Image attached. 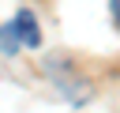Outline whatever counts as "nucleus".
Wrapping results in <instances>:
<instances>
[{
    "label": "nucleus",
    "mask_w": 120,
    "mask_h": 113,
    "mask_svg": "<svg viewBox=\"0 0 120 113\" xmlns=\"http://www.w3.org/2000/svg\"><path fill=\"white\" fill-rule=\"evenodd\" d=\"M11 26H15V34H19V45H30V49L41 45V34H38V19H34V11L22 8V11L11 19Z\"/></svg>",
    "instance_id": "obj_1"
},
{
    "label": "nucleus",
    "mask_w": 120,
    "mask_h": 113,
    "mask_svg": "<svg viewBox=\"0 0 120 113\" xmlns=\"http://www.w3.org/2000/svg\"><path fill=\"white\" fill-rule=\"evenodd\" d=\"M0 49H4V53H19V34H15L11 23L0 26Z\"/></svg>",
    "instance_id": "obj_2"
},
{
    "label": "nucleus",
    "mask_w": 120,
    "mask_h": 113,
    "mask_svg": "<svg viewBox=\"0 0 120 113\" xmlns=\"http://www.w3.org/2000/svg\"><path fill=\"white\" fill-rule=\"evenodd\" d=\"M109 15H112V23H116V15H120V0H109Z\"/></svg>",
    "instance_id": "obj_3"
}]
</instances>
